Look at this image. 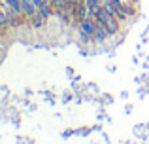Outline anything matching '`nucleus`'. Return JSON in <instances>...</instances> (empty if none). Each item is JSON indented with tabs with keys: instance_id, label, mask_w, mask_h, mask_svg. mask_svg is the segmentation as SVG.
I'll use <instances>...</instances> for the list:
<instances>
[{
	"instance_id": "nucleus-1",
	"label": "nucleus",
	"mask_w": 149,
	"mask_h": 144,
	"mask_svg": "<svg viewBox=\"0 0 149 144\" xmlns=\"http://www.w3.org/2000/svg\"><path fill=\"white\" fill-rule=\"evenodd\" d=\"M95 19H96V23H98L102 29H104L106 32L109 34V36H115V34H119V30H121V21L108 10V8L104 6V4H102L100 10L96 11Z\"/></svg>"
},
{
	"instance_id": "nucleus-2",
	"label": "nucleus",
	"mask_w": 149,
	"mask_h": 144,
	"mask_svg": "<svg viewBox=\"0 0 149 144\" xmlns=\"http://www.w3.org/2000/svg\"><path fill=\"white\" fill-rule=\"evenodd\" d=\"M96 27H98V23H96V19L93 17V15H85L83 19L79 21V29L83 30L85 34H89V36H95V32H96Z\"/></svg>"
},
{
	"instance_id": "nucleus-3",
	"label": "nucleus",
	"mask_w": 149,
	"mask_h": 144,
	"mask_svg": "<svg viewBox=\"0 0 149 144\" xmlns=\"http://www.w3.org/2000/svg\"><path fill=\"white\" fill-rule=\"evenodd\" d=\"M2 8H4V10L13 11V13L17 15V17H25V15H23L21 0H2Z\"/></svg>"
},
{
	"instance_id": "nucleus-4",
	"label": "nucleus",
	"mask_w": 149,
	"mask_h": 144,
	"mask_svg": "<svg viewBox=\"0 0 149 144\" xmlns=\"http://www.w3.org/2000/svg\"><path fill=\"white\" fill-rule=\"evenodd\" d=\"M32 2H34V6H36L38 13H42L45 19H49L51 15H53V8H51L49 0H32Z\"/></svg>"
},
{
	"instance_id": "nucleus-5",
	"label": "nucleus",
	"mask_w": 149,
	"mask_h": 144,
	"mask_svg": "<svg viewBox=\"0 0 149 144\" xmlns=\"http://www.w3.org/2000/svg\"><path fill=\"white\" fill-rule=\"evenodd\" d=\"M108 38H111V36H109V34H108V32H106V30H104V29H102V27L98 25V27H96L95 36H93V44L102 46V44H106V40H108Z\"/></svg>"
},
{
	"instance_id": "nucleus-6",
	"label": "nucleus",
	"mask_w": 149,
	"mask_h": 144,
	"mask_svg": "<svg viewBox=\"0 0 149 144\" xmlns=\"http://www.w3.org/2000/svg\"><path fill=\"white\" fill-rule=\"evenodd\" d=\"M21 6H23V15H25L26 19H30L34 13H38V10H36L32 0H21Z\"/></svg>"
},
{
	"instance_id": "nucleus-7",
	"label": "nucleus",
	"mask_w": 149,
	"mask_h": 144,
	"mask_svg": "<svg viewBox=\"0 0 149 144\" xmlns=\"http://www.w3.org/2000/svg\"><path fill=\"white\" fill-rule=\"evenodd\" d=\"M45 21H47V19H45L42 13H34L32 17L29 19V25L32 27V29H36V30H38V29H42V27L45 25Z\"/></svg>"
},
{
	"instance_id": "nucleus-8",
	"label": "nucleus",
	"mask_w": 149,
	"mask_h": 144,
	"mask_svg": "<svg viewBox=\"0 0 149 144\" xmlns=\"http://www.w3.org/2000/svg\"><path fill=\"white\" fill-rule=\"evenodd\" d=\"M85 6H87V15H93V17H95L96 11L100 10L102 2L100 0H85Z\"/></svg>"
},
{
	"instance_id": "nucleus-9",
	"label": "nucleus",
	"mask_w": 149,
	"mask_h": 144,
	"mask_svg": "<svg viewBox=\"0 0 149 144\" xmlns=\"http://www.w3.org/2000/svg\"><path fill=\"white\" fill-rule=\"evenodd\" d=\"M8 27H10V23H8V15H6V11L0 8V30H6Z\"/></svg>"
},
{
	"instance_id": "nucleus-10",
	"label": "nucleus",
	"mask_w": 149,
	"mask_h": 144,
	"mask_svg": "<svg viewBox=\"0 0 149 144\" xmlns=\"http://www.w3.org/2000/svg\"><path fill=\"white\" fill-rule=\"evenodd\" d=\"M77 38H79V42H83V44H91V42H93V38L89 36V34H85L79 27H77Z\"/></svg>"
},
{
	"instance_id": "nucleus-11",
	"label": "nucleus",
	"mask_w": 149,
	"mask_h": 144,
	"mask_svg": "<svg viewBox=\"0 0 149 144\" xmlns=\"http://www.w3.org/2000/svg\"><path fill=\"white\" fill-rule=\"evenodd\" d=\"M70 135H76V129H66L64 133H62V138H68Z\"/></svg>"
},
{
	"instance_id": "nucleus-12",
	"label": "nucleus",
	"mask_w": 149,
	"mask_h": 144,
	"mask_svg": "<svg viewBox=\"0 0 149 144\" xmlns=\"http://www.w3.org/2000/svg\"><path fill=\"white\" fill-rule=\"evenodd\" d=\"M62 100H64V103L72 100V93H70V91H66V93H64V97H62Z\"/></svg>"
},
{
	"instance_id": "nucleus-13",
	"label": "nucleus",
	"mask_w": 149,
	"mask_h": 144,
	"mask_svg": "<svg viewBox=\"0 0 149 144\" xmlns=\"http://www.w3.org/2000/svg\"><path fill=\"white\" fill-rule=\"evenodd\" d=\"M66 74H68L70 78H74V68H72V67H68V68H66Z\"/></svg>"
},
{
	"instance_id": "nucleus-14",
	"label": "nucleus",
	"mask_w": 149,
	"mask_h": 144,
	"mask_svg": "<svg viewBox=\"0 0 149 144\" xmlns=\"http://www.w3.org/2000/svg\"><path fill=\"white\" fill-rule=\"evenodd\" d=\"M121 99H128V91H121Z\"/></svg>"
},
{
	"instance_id": "nucleus-15",
	"label": "nucleus",
	"mask_w": 149,
	"mask_h": 144,
	"mask_svg": "<svg viewBox=\"0 0 149 144\" xmlns=\"http://www.w3.org/2000/svg\"><path fill=\"white\" fill-rule=\"evenodd\" d=\"M26 144H34V140H26Z\"/></svg>"
},
{
	"instance_id": "nucleus-16",
	"label": "nucleus",
	"mask_w": 149,
	"mask_h": 144,
	"mask_svg": "<svg viewBox=\"0 0 149 144\" xmlns=\"http://www.w3.org/2000/svg\"><path fill=\"white\" fill-rule=\"evenodd\" d=\"M125 2H128V4H132V2H134V0H125Z\"/></svg>"
},
{
	"instance_id": "nucleus-17",
	"label": "nucleus",
	"mask_w": 149,
	"mask_h": 144,
	"mask_svg": "<svg viewBox=\"0 0 149 144\" xmlns=\"http://www.w3.org/2000/svg\"><path fill=\"white\" fill-rule=\"evenodd\" d=\"M0 8H2V0H0Z\"/></svg>"
},
{
	"instance_id": "nucleus-18",
	"label": "nucleus",
	"mask_w": 149,
	"mask_h": 144,
	"mask_svg": "<svg viewBox=\"0 0 149 144\" xmlns=\"http://www.w3.org/2000/svg\"><path fill=\"white\" fill-rule=\"evenodd\" d=\"M100 2H102V4H104V2H106V0H100Z\"/></svg>"
}]
</instances>
